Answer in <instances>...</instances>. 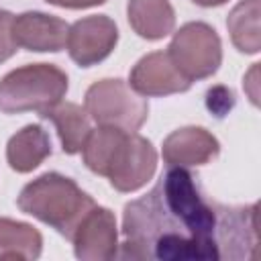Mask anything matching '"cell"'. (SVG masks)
I'll return each instance as SVG.
<instances>
[{
  "mask_svg": "<svg viewBox=\"0 0 261 261\" xmlns=\"http://www.w3.org/2000/svg\"><path fill=\"white\" fill-rule=\"evenodd\" d=\"M122 237V259H255L257 204H218L188 167L167 165L149 194L124 206Z\"/></svg>",
  "mask_w": 261,
  "mask_h": 261,
  "instance_id": "cell-1",
  "label": "cell"
},
{
  "mask_svg": "<svg viewBox=\"0 0 261 261\" xmlns=\"http://www.w3.org/2000/svg\"><path fill=\"white\" fill-rule=\"evenodd\" d=\"M18 208L49 224L67 241L82 222V218L96 206V202L67 175L47 171L27 184L16 200Z\"/></svg>",
  "mask_w": 261,
  "mask_h": 261,
  "instance_id": "cell-2",
  "label": "cell"
},
{
  "mask_svg": "<svg viewBox=\"0 0 261 261\" xmlns=\"http://www.w3.org/2000/svg\"><path fill=\"white\" fill-rule=\"evenodd\" d=\"M67 73L53 63H29L0 80V110L4 114L37 112L43 116L65 98Z\"/></svg>",
  "mask_w": 261,
  "mask_h": 261,
  "instance_id": "cell-3",
  "label": "cell"
},
{
  "mask_svg": "<svg viewBox=\"0 0 261 261\" xmlns=\"http://www.w3.org/2000/svg\"><path fill=\"white\" fill-rule=\"evenodd\" d=\"M84 108L98 126H114L126 133H137L149 118L147 98L118 77L92 84L86 90Z\"/></svg>",
  "mask_w": 261,
  "mask_h": 261,
  "instance_id": "cell-4",
  "label": "cell"
},
{
  "mask_svg": "<svg viewBox=\"0 0 261 261\" xmlns=\"http://www.w3.org/2000/svg\"><path fill=\"white\" fill-rule=\"evenodd\" d=\"M167 55L190 82L206 80L214 75L222 63V43L210 24L200 20L186 22L173 33Z\"/></svg>",
  "mask_w": 261,
  "mask_h": 261,
  "instance_id": "cell-5",
  "label": "cell"
},
{
  "mask_svg": "<svg viewBox=\"0 0 261 261\" xmlns=\"http://www.w3.org/2000/svg\"><path fill=\"white\" fill-rule=\"evenodd\" d=\"M157 169V151L149 139L137 133H122L108 159L106 173L110 186L122 194L141 190Z\"/></svg>",
  "mask_w": 261,
  "mask_h": 261,
  "instance_id": "cell-6",
  "label": "cell"
},
{
  "mask_svg": "<svg viewBox=\"0 0 261 261\" xmlns=\"http://www.w3.org/2000/svg\"><path fill=\"white\" fill-rule=\"evenodd\" d=\"M118 43V27L106 14H92L75 20L67 33V53L80 67L104 61Z\"/></svg>",
  "mask_w": 261,
  "mask_h": 261,
  "instance_id": "cell-7",
  "label": "cell"
},
{
  "mask_svg": "<svg viewBox=\"0 0 261 261\" xmlns=\"http://www.w3.org/2000/svg\"><path fill=\"white\" fill-rule=\"evenodd\" d=\"M73 253L82 261H108L118 255V226L114 214L94 206L71 234Z\"/></svg>",
  "mask_w": 261,
  "mask_h": 261,
  "instance_id": "cell-8",
  "label": "cell"
},
{
  "mask_svg": "<svg viewBox=\"0 0 261 261\" xmlns=\"http://www.w3.org/2000/svg\"><path fill=\"white\" fill-rule=\"evenodd\" d=\"M128 86L137 94L151 98L188 92L192 88V82L173 65L167 51H153L141 57L130 69Z\"/></svg>",
  "mask_w": 261,
  "mask_h": 261,
  "instance_id": "cell-9",
  "label": "cell"
},
{
  "mask_svg": "<svg viewBox=\"0 0 261 261\" xmlns=\"http://www.w3.org/2000/svg\"><path fill=\"white\" fill-rule=\"evenodd\" d=\"M69 24L53 14L22 12L14 16L12 35L18 47L37 53H57L67 43Z\"/></svg>",
  "mask_w": 261,
  "mask_h": 261,
  "instance_id": "cell-10",
  "label": "cell"
},
{
  "mask_svg": "<svg viewBox=\"0 0 261 261\" xmlns=\"http://www.w3.org/2000/svg\"><path fill=\"white\" fill-rule=\"evenodd\" d=\"M220 153L218 139L204 126H184L163 141V161L177 167H198L214 161Z\"/></svg>",
  "mask_w": 261,
  "mask_h": 261,
  "instance_id": "cell-11",
  "label": "cell"
},
{
  "mask_svg": "<svg viewBox=\"0 0 261 261\" xmlns=\"http://www.w3.org/2000/svg\"><path fill=\"white\" fill-rule=\"evenodd\" d=\"M51 155V139L41 124H27L8 139L6 161L16 173L37 169Z\"/></svg>",
  "mask_w": 261,
  "mask_h": 261,
  "instance_id": "cell-12",
  "label": "cell"
},
{
  "mask_svg": "<svg viewBox=\"0 0 261 261\" xmlns=\"http://www.w3.org/2000/svg\"><path fill=\"white\" fill-rule=\"evenodd\" d=\"M126 18L133 31L147 41H159L175 29V10L169 0H128Z\"/></svg>",
  "mask_w": 261,
  "mask_h": 261,
  "instance_id": "cell-13",
  "label": "cell"
},
{
  "mask_svg": "<svg viewBox=\"0 0 261 261\" xmlns=\"http://www.w3.org/2000/svg\"><path fill=\"white\" fill-rule=\"evenodd\" d=\"M41 118H47L55 124L61 149L67 155H75L82 151L92 126H90V114L86 112L84 106L75 102H59L51 110H47Z\"/></svg>",
  "mask_w": 261,
  "mask_h": 261,
  "instance_id": "cell-14",
  "label": "cell"
},
{
  "mask_svg": "<svg viewBox=\"0 0 261 261\" xmlns=\"http://www.w3.org/2000/svg\"><path fill=\"white\" fill-rule=\"evenodd\" d=\"M41 251L43 237L33 224L12 218H0V261H33L41 257Z\"/></svg>",
  "mask_w": 261,
  "mask_h": 261,
  "instance_id": "cell-15",
  "label": "cell"
},
{
  "mask_svg": "<svg viewBox=\"0 0 261 261\" xmlns=\"http://www.w3.org/2000/svg\"><path fill=\"white\" fill-rule=\"evenodd\" d=\"M259 12H261V0H241L226 16V29L230 41L241 53L255 55L261 49Z\"/></svg>",
  "mask_w": 261,
  "mask_h": 261,
  "instance_id": "cell-16",
  "label": "cell"
},
{
  "mask_svg": "<svg viewBox=\"0 0 261 261\" xmlns=\"http://www.w3.org/2000/svg\"><path fill=\"white\" fill-rule=\"evenodd\" d=\"M12 22H14V14L8 10H0V63L8 61L18 49L12 35Z\"/></svg>",
  "mask_w": 261,
  "mask_h": 261,
  "instance_id": "cell-17",
  "label": "cell"
},
{
  "mask_svg": "<svg viewBox=\"0 0 261 261\" xmlns=\"http://www.w3.org/2000/svg\"><path fill=\"white\" fill-rule=\"evenodd\" d=\"M206 106L212 114H216L218 118H222L224 114H228L234 106V94L224 88V86H216V88H210L208 94H206Z\"/></svg>",
  "mask_w": 261,
  "mask_h": 261,
  "instance_id": "cell-18",
  "label": "cell"
},
{
  "mask_svg": "<svg viewBox=\"0 0 261 261\" xmlns=\"http://www.w3.org/2000/svg\"><path fill=\"white\" fill-rule=\"evenodd\" d=\"M53 6L59 8H69V10H80V8H92V6H100L106 0H45Z\"/></svg>",
  "mask_w": 261,
  "mask_h": 261,
  "instance_id": "cell-19",
  "label": "cell"
},
{
  "mask_svg": "<svg viewBox=\"0 0 261 261\" xmlns=\"http://www.w3.org/2000/svg\"><path fill=\"white\" fill-rule=\"evenodd\" d=\"M257 65H259V63H253V67H251V71H249V75H247V82H245V84L251 86L249 98H251L253 104H257Z\"/></svg>",
  "mask_w": 261,
  "mask_h": 261,
  "instance_id": "cell-20",
  "label": "cell"
},
{
  "mask_svg": "<svg viewBox=\"0 0 261 261\" xmlns=\"http://www.w3.org/2000/svg\"><path fill=\"white\" fill-rule=\"evenodd\" d=\"M192 2L198 4V6H204V8H212V6H220V4H224L228 0H192Z\"/></svg>",
  "mask_w": 261,
  "mask_h": 261,
  "instance_id": "cell-21",
  "label": "cell"
}]
</instances>
